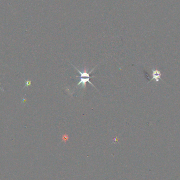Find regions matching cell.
I'll return each mask as SVG.
<instances>
[{
    "label": "cell",
    "instance_id": "3957f363",
    "mask_svg": "<svg viewBox=\"0 0 180 180\" xmlns=\"http://www.w3.org/2000/svg\"><path fill=\"white\" fill-rule=\"evenodd\" d=\"M89 79H90V78H80V82H79V83L77 84V86H79V85L82 84V86H81V88H82L85 89V88H86V82H88L89 83H90V84H91L92 85V86H93V87H95V86L92 84L91 82H90Z\"/></svg>",
    "mask_w": 180,
    "mask_h": 180
},
{
    "label": "cell",
    "instance_id": "7a4b0ae2",
    "mask_svg": "<svg viewBox=\"0 0 180 180\" xmlns=\"http://www.w3.org/2000/svg\"><path fill=\"white\" fill-rule=\"evenodd\" d=\"M74 67V68L75 69H76V70L77 71H78L79 72V73L81 74V77H80V78H84V77H85V78H93L94 77L93 76V77H91V76H89V73H91L94 70V69L95 68H93L91 71H90V72L89 73H88L87 72V71H88V69H86V67H84V71H83V72H81V71H80L77 68V67H75L74 66H73Z\"/></svg>",
    "mask_w": 180,
    "mask_h": 180
},
{
    "label": "cell",
    "instance_id": "6da1fadb",
    "mask_svg": "<svg viewBox=\"0 0 180 180\" xmlns=\"http://www.w3.org/2000/svg\"><path fill=\"white\" fill-rule=\"evenodd\" d=\"M152 78L151 79V80H150V82L153 80H155L157 82H158L160 80H161V73L160 71L157 70L156 69H153L152 70Z\"/></svg>",
    "mask_w": 180,
    "mask_h": 180
},
{
    "label": "cell",
    "instance_id": "5b68a950",
    "mask_svg": "<svg viewBox=\"0 0 180 180\" xmlns=\"http://www.w3.org/2000/svg\"><path fill=\"white\" fill-rule=\"evenodd\" d=\"M0 84H1V83H0ZM0 88H1V89H2V91H3V89H2V88H1V87H0Z\"/></svg>",
    "mask_w": 180,
    "mask_h": 180
},
{
    "label": "cell",
    "instance_id": "277c9868",
    "mask_svg": "<svg viewBox=\"0 0 180 180\" xmlns=\"http://www.w3.org/2000/svg\"><path fill=\"white\" fill-rule=\"evenodd\" d=\"M31 82L28 80L26 82V83H25V86H29L30 85H31Z\"/></svg>",
    "mask_w": 180,
    "mask_h": 180
}]
</instances>
